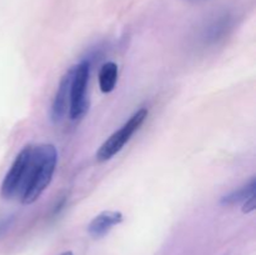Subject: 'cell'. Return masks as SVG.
Segmentation results:
<instances>
[{
    "label": "cell",
    "instance_id": "obj_1",
    "mask_svg": "<svg viewBox=\"0 0 256 255\" xmlns=\"http://www.w3.org/2000/svg\"><path fill=\"white\" fill-rule=\"evenodd\" d=\"M58 164V150L52 144L32 146V158L22 185L20 199L25 205L32 204L49 186Z\"/></svg>",
    "mask_w": 256,
    "mask_h": 255
},
{
    "label": "cell",
    "instance_id": "obj_2",
    "mask_svg": "<svg viewBox=\"0 0 256 255\" xmlns=\"http://www.w3.org/2000/svg\"><path fill=\"white\" fill-rule=\"evenodd\" d=\"M148 114H149V112H148L146 108H142L136 112H134L120 129H118L114 134L110 135L98 150V162H104L115 156L124 148V145L129 142L130 138L144 124Z\"/></svg>",
    "mask_w": 256,
    "mask_h": 255
},
{
    "label": "cell",
    "instance_id": "obj_3",
    "mask_svg": "<svg viewBox=\"0 0 256 255\" xmlns=\"http://www.w3.org/2000/svg\"><path fill=\"white\" fill-rule=\"evenodd\" d=\"M90 76V62L84 60L74 65L69 92V114L72 120H80L89 110L88 84Z\"/></svg>",
    "mask_w": 256,
    "mask_h": 255
},
{
    "label": "cell",
    "instance_id": "obj_4",
    "mask_svg": "<svg viewBox=\"0 0 256 255\" xmlns=\"http://www.w3.org/2000/svg\"><path fill=\"white\" fill-rule=\"evenodd\" d=\"M32 145H26L22 149V152L16 155L14 162L10 166L9 172L5 175L2 182L0 194L5 199H10L16 195H20L26 178L28 168H29L30 158H32Z\"/></svg>",
    "mask_w": 256,
    "mask_h": 255
},
{
    "label": "cell",
    "instance_id": "obj_5",
    "mask_svg": "<svg viewBox=\"0 0 256 255\" xmlns=\"http://www.w3.org/2000/svg\"><path fill=\"white\" fill-rule=\"evenodd\" d=\"M72 72H74V66H72L65 72L64 76L60 80L59 88H58L54 100H52V109H50V118H52V122H55V124L64 119L68 109H69V92Z\"/></svg>",
    "mask_w": 256,
    "mask_h": 255
},
{
    "label": "cell",
    "instance_id": "obj_6",
    "mask_svg": "<svg viewBox=\"0 0 256 255\" xmlns=\"http://www.w3.org/2000/svg\"><path fill=\"white\" fill-rule=\"evenodd\" d=\"M122 219H124V216L120 212L105 210V212H102L99 215H96L90 222L89 226H88V232L92 238L100 239V238L105 236L112 229V226L120 224Z\"/></svg>",
    "mask_w": 256,
    "mask_h": 255
},
{
    "label": "cell",
    "instance_id": "obj_7",
    "mask_svg": "<svg viewBox=\"0 0 256 255\" xmlns=\"http://www.w3.org/2000/svg\"><path fill=\"white\" fill-rule=\"evenodd\" d=\"M118 82V65L114 62H105L99 72V86L102 92H112Z\"/></svg>",
    "mask_w": 256,
    "mask_h": 255
},
{
    "label": "cell",
    "instance_id": "obj_8",
    "mask_svg": "<svg viewBox=\"0 0 256 255\" xmlns=\"http://www.w3.org/2000/svg\"><path fill=\"white\" fill-rule=\"evenodd\" d=\"M255 188H256V180L252 178L246 185L242 188H239L238 190H234L230 194L225 195L222 199V204L224 205H235L238 202H244L245 200L249 199L250 196L255 195Z\"/></svg>",
    "mask_w": 256,
    "mask_h": 255
},
{
    "label": "cell",
    "instance_id": "obj_9",
    "mask_svg": "<svg viewBox=\"0 0 256 255\" xmlns=\"http://www.w3.org/2000/svg\"><path fill=\"white\" fill-rule=\"evenodd\" d=\"M229 26L230 19L228 16H222L220 19L215 20L205 32V40L209 42H215L216 40L222 39V36H224Z\"/></svg>",
    "mask_w": 256,
    "mask_h": 255
},
{
    "label": "cell",
    "instance_id": "obj_10",
    "mask_svg": "<svg viewBox=\"0 0 256 255\" xmlns=\"http://www.w3.org/2000/svg\"><path fill=\"white\" fill-rule=\"evenodd\" d=\"M255 210V195L250 196L249 199H246L242 204V212H252Z\"/></svg>",
    "mask_w": 256,
    "mask_h": 255
},
{
    "label": "cell",
    "instance_id": "obj_11",
    "mask_svg": "<svg viewBox=\"0 0 256 255\" xmlns=\"http://www.w3.org/2000/svg\"><path fill=\"white\" fill-rule=\"evenodd\" d=\"M62 255H74V254H72V252H62Z\"/></svg>",
    "mask_w": 256,
    "mask_h": 255
},
{
    "label": "cell",
    "instance_id": "obj_12",
    "mask_svg": "<svg viewBox=\"0 0 256 255\" xmlns=\"http://www.w3.org/2000/svg\"><path fill=\"white\" fill-rule=\"evenodd\" d=\"M188 2H202V0H188Z\"/></svg>",
    "mask_w": 256,
    "mask_h": 255
}]
</instances>
